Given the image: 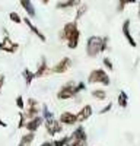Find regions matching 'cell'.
Instances as JSON below:
<instances>
[{
    "label": "cell",
    "instance_id": "cell-1",
    "mask_svg": "<svg viewBox=\"0 0 140 146\" xmlns=\"http://www.w3.org/2000/svg\"><path fill=\"white\" fill-rule=\"evenodd\" d=\"M80 35H82V32L79 29L77 21L64 23V27L58 31V38H60V41L66 42L67 48H70V50H76L77 48L79 41H80Z\"/></svg>",
    "mask_w": 140,
    "mask_h": 146
},
{
    "label": "cell",
    "instance_id": "cell-2",
    "mask_svg": "<svg viewBox=\"0 0 140 146\" xmlns=\"http://www.w3.org/2000/svg\"><path fill=\"white\" fill-rule=\"evenodd\" d=\"M110 36H99V35H90L86 40V56L90 58H95L96 56L102 54L108 50Z\"/></svg>",
    "mask_w": 140,
    "mask_h": 146
},
{
    "label": "cell",
    "instance_id": "cell-3",
    "mask_svg": "<svg viewBox=\"0 0 140 146\" xmlns=\"http://www.w3.org/2000/svg\"><path fill=\"white\" fill-rule=\"evenodd\" d=\"M86 89V83L85 82H67L64 83L63 86L58 89L57 92V100H60V101H67V100H73L76 98V96L80 94V92H83Z\"/></svg>",
    "mask_w": 140,
    "mask_h": 146
},
{
    "label": "cell",
    "instance_id": "cell-4",
    "mask_svg": "<svg viewBox=\"0 0 140 146\" xmlns=\"http://www.w3.org/2000/svg\"><path fill=\"white\" fill-rule=\"evenodd\" d=\"M88 83L90 85H104V86H110L111 78L104 69H93L88 75Z\"/></svg>",
    "mask_w": 140,
    "mask_h": 146
},
{
    "label": "cell",
    "instance_id": "cell-5",
    "mask_svg": "<svg viewBox=\"0 0 140 146\" xmlns=\"http://www.w3.org/2000/svg\"><path fill=\"white\" fill-rule=\"evenodd\" d=\"M66 146H88V133L83 126H77L72 135H70V140Z\"/></svg>",
    "mask_w": 140,
    "mask_h": 146
},
{
    "label": "cell",
    "instance_id": "cell-6",
    "mask_svg": "<svg viewBox=\"0 0 140 146\" xmlns=\"http://www.w3.org/2000/svg\"><path fill=\"white\" fill-rule=\"evenodd\" d=\"M23 114L25 117L29 120L35 115L41 114V107H40V102L35 100V98H28L26 100V105H25V110H23Z\"/></svg>",
    "mask_w": 140,
    "mask_h": 146
},
{
    "label": "cell",
    "instance_id": "cell-7",
    "mask_svg": "<svg viewBox=\"0 0 140 146\" xmlns=\"http://www.w3.org/2000/svg\"><path fill=\"white\" fill-rule=\"evenodd\" d=\"M73 66V62L70 57H63L61 60H58V63H55L51 67V73L53 75H63V73L69 72Z\"/></svg>",
    "mask_w": 140,
    "mask_h": 146
},
{
    "label": "cell",
    "instance_id": "cell-8",
    "mask_svg": "<svg viewBox=\"0 0 140 146\" xmlns=\"http://www.w3.org/2000/svg\"><path fill=\"white\" fill-rule=\"evenodd\" d=\"M3 32H5V36H3V40L0 41V44H2V51L9 53V54H15L19 50V44L16 41H12V38L9 36L6 29H3Z\"/></svg>",
    "mask_w": 140,
    "mask_h": 146
},
{
    "label": "cell",
    "instance_id": "cell-9",
    "mask_svg": "<svg viewBox=\"0 0 140 146\" xmlns=\"http://www.w3.org/2000/svg\"><path fill=\"white\" fill-rule=\"evenodd\" d=\"M44 123H45V131H47V135L51 136V137L57 136L58 133H61V131L64 130V129H63V124H61L57 118L47 120V121H44Z\"/></svg>",
    "mask_w": 140,
    "mask_h": 146
},
{
    "label": "cell",
    "instance_id": "cell-10",
    "mask_svg": "<svg viewBox=\"0 0 140 146\" xmlns=\"http://www.w3.org/2000/svg\"><path fill=\"white\" fill-rule=\"evenodd\" d=\"M22 22L25 23V25L28 27V29H29V31H31V32H32L35 36H37V38H38L41 42H45V41H47V36L44 35V32H42V31H41V29H40L37 25H35V23L32 22V19H31L29 16H23V18H22Z\"/></svg>",
    "mask_w": 140,
    "mask_h": 146
},
{
    "label": "cell",
    "instance_id": "cell-11",
    "mask_svg": "<svg viewBox=\"0 0 140 146\" xmlns=\"http://www.w3.org/2000/svg\"><path fill=\"white\" fill-rule=\"evenodd\" d=\"M121 32L124 35V38L127 40V42L130 44V47H137V42L134 40V36L131 35V22H130V19H124L123 27H121Z\"/></svg>",
    "mask_w": 140,
    "mask_h": 146
},
{
    "label": "cell",
    "instance_id": "cell-12",
    "mask_svg": "<svg viewBox=\"0 0 140 146\" xmlns=\"http://www.w3.org/2000/svg\"><path fill=\"white\" fill-rule=\"evenodd\" d=\"M48 75H53L51 73V67L48 66V63H47V58L42 56L41 57V62L37 67V70H35V78L40 79V78H45V76H48Z\"/></svg>",
    "mask_w": 140,
    "mask_h": 146
},
{
    "label": "cell",
    "instance_id": "cell-13",
    "mask_svg": "<svg viewBox=\"0 0 140 146\" xmlns=\"http://www.w3.org/2000/svg\"><path fill=\"white\" fill-rule=\"evenodd\" d=\"M58 121L63 124V126H75L77 124V114L72 113V111H63L58 117Z\"/></svg>",
    "mask_w": 140,
    "mask_h": 146
},
{
    "label": "cell",
    "instance_id": "cell-14",
    "mask_svg": "<svg viewBox=\"0 0 140 146\" xmlns=\"http://www.w3.org/2000/svg\"><path fill=\"white\" fill-rule=\"evenodd\" d=\"M42 124H44V117H42L41 114H38V115H35V117H32V118H29V120L26 121L25 129H26V131L37 133V130H38Z\"/></svg>",
    "mask_w": 140,
    "mask_h": 146
},
{
    "label": "cell",
    "instance_id": "cell-15",
    "mask_svg": "<svg viewBox=\"0 0 140 146\" xmlns=\"http://www.w3.org/2000/svg\"><path fill=\"white\" fill-rule=\"evenodd\" d=\"M77 114V123H85L86 120H89L90 117H92V114H93V108H92V105H89V104H86V105H83L80 110H79V113H76Z\"/></svg>",
    "mask_w": 140,
    "mask_h": 146
},
{
    "label": "cell",
    "instance_id": "cell-16",
    "mask_svg": "<svg viewBox=\"0 0 140 146\" xmlns=\"http://www.w3.org/2000/svg\"><path fill=\"white\" fill-rule=\"evenodd\" d=\"M82 3V0H61V2H57L55 7L60 10H67V9H73L77 7Z\"/></svg>",
    "mask_w": 140,
    "mask_h": 146
},
{
    "label": "cell",
    "instance_id": "cell-17",
    "mask_svg": "<svg viewBox=\"0 0 140 146\" xmlns=\"http://www.w3.org/2000/svg\"><path fill=\"white\" fill-rule=\"evenodd\" d=\"M19 5L22 6L23 12H26V16H29L31 19L35 18V15H37L35 13V6L31 0H19Z\"/></svg>",
    "mask_w": 140,
    "mask_h": 146
},
{
    "label": "cell",
    "instance_id": "cell-18",
    "mask_svg": "<svg viewBox=\"0 0 140 146\" xmlns=\"http://www.w3.org/2000/svg\"><path fill=\"white\" fill-rule=\"evenodd\" d=\"M22 78H23V82H25L26 86H31V83L34 82V79H37L35 78V72H32L28 67H25L22 70Z\"/></svg>",
    "mask_w": 140,
    "mask_h": 146
},
{
    "label": "cell",
    "instance_id": "cell-19",
    "mask_svg": "<svg viewBox=\"0 0 140 146\" xmlns=\"http://www.w3.org/2000/svg\"><path fill=\"white\" fill-rule=\"evenodd\" d=\"M90 95H92V98H95V100H98V101H105V100H107V96H108L107 91L102 89V88L92 89V91H90Z\"/></svg>",
    "mask_w": 140,
    "mask_h": 146
},
{
    "label": "cell",
    "instance_id": "cell-20",
    "mask_svg": "<svg viewBox=\"0 0 140 146\" xmlns=\"http://www.w3.org/2000/svg\"><path fill=\"white\" fill-rule=\"evenodd\" d=\"M117 104L121 108H127L128 107V94L125 91H120L118 96H117Z\"/></svg>",
    "mask_w": 140,
    "mask_h": 146
},
{
    "label": "cell",
    "instance_id": "cell-21",
    "mask_svg": "<svg viewBox=\"0 0 140 146\" xmlns=\"http://www.w3.org/2000/svg\"><path fill=\"white\" fill-rule=\"evenodd\" d=\"M34 140H35V133H34V131H26L25 135L20 137V142H19V143H23V145L31 146V145L34 143Z\"/></svg>",
    "mask_w": 140,
    "mask_h": 146
},
{
    "label": "cell",
    "instance_id": "cell-22",
    "mask_svg": "<svg viewBox=\"0 0 140 146\" xmlns=\"http://www.w3.org/2000/svg\"><path fill=\"white\" fill-rule=\"evenodd\" d=\"M41 115L44 117V121H47V120H51V118H55L54 113H53L51 110L48 108V105H47V104H44V105L41 107Z\"/></svg>",
    "mask_w": 140,
    "mask_h": 146
},
{
    "label": "cell",
    "instance_id": "cell-23",
    "mask_svg": "<svg viewBox=\"0 0 140 146\" xmlns=\"http://www.w3.org/2000/svg\"><path fill=\"white\" fill-rule=\"evenodd\" d=\"M134 3H137V0H117V12L121 13V12H124L127 5H134Z\"/></svg>",
    "mask_w": 140,
    "mask_h": 146
},
{
    "label": "cell",
    "instance_id": "cell-24",
    "mask_svg": "<svg viewBox=\"0 0 140 146\" xmlns=\"http://www.w3.org/2000/svg\"><path fill=\"white\" fill-rule=\"evenodd\" d=\"M88 12V5L86 3H80L77 7H76V15H75V21H79L82 16Z\"/></svg>",
    "mask_w": 140,
    "mask_h": 146
},
{
    "label": "cell",
    "instance_id": "cell-25",
    "mask_svg": "<svg viewBox=\"0 0 140 146\" xmlns=\"http://www.w3.org/2000/svg\"><path fill=\"white\" fill-rule=\"evenodd\" d=\"M15 104L19 108V111H23V110H25V105H26V101H23V96L22 95H18L16 100H15Z\"/></svg>",
    "mask_w": 140,
    "mask_h": 146
},
{
    "label": "cell",
    "instance_id": "cell-26",
    "mask_svg": "<svg viewBox=\"0 0 140 146\" xmlns=\"http://www.w3.org/2000/svg\"><path fill=\"white\" fill-rule=\"evenodd\" d=\"M9 19L13 23H18V25L22 23V16L18 13V12H10V13H9Z\"/></svg>",
    "mask_w": 140,
    "mask_h": 146
},
{
    "label": "cell",
    "instance_id": "cell-27",
    "mask_svg": "<svg viewBox=\"0 0 140 146\" xmlns=\"http://www.w3.org/2000/svg\"><path fill=\"white\" fill-rule=\"evenodd\" d=\"M70 140V135L69 136H63L61 139H58V140H53V146H66Z\"/></svg>",
    "mask_w": 140,
    "mask_h": 146
},
{
    "label": "cell",
    "instance_id": "cell-28",
    "mask_svg": "<svg viewBox=\"0 0 140 146\" xmlns=\"http://www.w3.org/2000/svg\"><path fill=\"white\" fill-rule=\"evenodd\" d=\"M102 64L105 66V69L110 70V72L114 70V63H112V60H111L110 57H104V58H102Z\"/></svg>",
    "mask_w": 140,
    "mask_h": 146
},
{
    "label": "cell",
    "instance_id": "cell-29",
    "mask_svg": "<svg viewBox=\"0 0 140 146\" xmlns=\"http://www.w3.org/2000/svg\"><path fill=\"white\" fill-rule=\"evenodd\" d=\"M26 121H28V118L25 117L23 111H19V123H18V129H25Z\"/></svg>",
    "mask_w": 140,
    "mask_h": 146
},
{
    "label": "cell",
    "instance_id": "cell-30",
    "mask_svg": "<svg viewBox=\"0 0 140 146\" xmlns=\"http://www.w3.org/2000/svg\"><path fill=\"white\" fill-rule=\"evenodd\" d=\"M112 105H114L112 102H108V104H107V107H104V108H101V110H99V114H101V115H104V114L110 113L111 110H112Z\"/></svg>",
    "mask_w": 140,
    "mask_h": 146
},
{
    "label": "cell",
    "instance_id": "cell-31",
    "mask_svg": "<svg viewBox=\"0 0 140 146\" xmlns=\"http://www.w3.org/2000/svg\"><path fill=\"white\" fill-rule=\"evenodd\" d=\"M5 80H6L5 75H3V73H0V94H2V89L5 86Z\"/></svg>",
    "mask_w": 140,
    "mask_h": 146
},
{
    "label": "cell",
    "instance_id": "cell-32",
    "mask_svg": "<svg viewBox=\"0 0 140 146\" xmlns=\"http://www.w3.org/2000/svg\"><path fill=\"white\" fill-rule=\"evenodd\" d=\"M40 146H53V140H45V142H42Z\"/></svg>",
    "mask_w": 140,
    "mask_h": 146
},
{
    "label": "cell",
    "instance_id": "cell-33",
    "mask_svg": "<svg viewBox=\"0 0 140 146\" xmlns=\"http://www.w3.org/2000/svg\"><path fill=\"white\" fill-rule=\"evenodd\" d=\"M0 126H2V127H7V123L2 120V117H0Z\"/></svg>",
    "mask_w": 140,
    "mask_h": 146
},
{
    "label": "cell",
    "instance_id": "cell-34",
    "mask_svg": "<svg viewBox=\"0 0 140 146\" xmlns=\"http://www.w3.org/2000/svg\"><path fill=\"white\" fill-rule=\"evenodd\" d=\"M137 16H139V21H140V2H139V9H137Z\"/></svg>",
    "mask_w": 140,
    "mask_h": 146
},
{
    "label": "cell",
    "instance_id": "cell-35",
    "mask_svg": "<svg viewBox=\"0 0 140 146\" xmlns=\"http://www.w3.org/2000/svg\"><path fill=\"white\" fill-rule=\"evenodd\" d=\"M41 3H42V5H48L50 0H41Z\"/></svg>",
    "mask_w": 140,
    "mask_h": 146
},
{
    "label": "cell",
    "instance_id": "cell-36",
    "mask_svg": "<svg viewBox=\"0 0 140 146\" xmlns=\"http://www.w3.org/2000/svg\"><path fill=\"white\" fill-rule=\"evenodd\" d=\"M18 146H28V145H23V143H19Z\"/></svg>",
    "mask_w": 140,
    "mask_h": 146
},
{
    "label": "cell",
    "instance_id": "cell-37",
    "mask_svg": "<svg viewBox=\"0 0 140 146\" xmlns=\"http://www.w3.org/2000/svg\"><path fill=\"white\" fill-rule=\"evenodd\" d=\"M0 51H2V44H0Z\"/></svg>",
    "mask_w": 140,
    "mask_h": 146
},
{
    "label": "cell",
    "instance_id": "cell-38",
    "mask_svg": "<svg viewBox=\"0 0 140 146\" xmlns=\"http://www.w3.org/2000/svg\"><path fill=\"white\" fill-rule=\"evenodd\" d=\"M139 36H140V34H139Z\"/></svg>",
    "mask_w": 140,
    "mask_h": 146
}]
</instances>
